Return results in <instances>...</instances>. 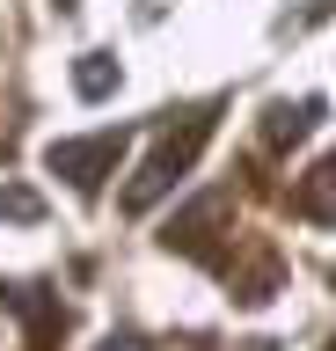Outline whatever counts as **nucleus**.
Wrapping results in <instances>:
<instances>
[{"mask_svg":"<svg viewBox=\"0 0 336 351\" xmlns=\"http://www.w3.org/2000/svg\"><path fill=\"white\" fill-rule=\"evenodd\" d=\"M212 139V110H190L183 125H168L161 132V147L146 154V169H139V183L125 191V213H146L161 191H176L183 176H190V161H198V147Z\"/></svg>","mask_w":336,"mask_h":351,"instance_id":"obj_1","label":"nucleus"},{"mask_svg":"<svg viewBox=\"0 0 336 351\" xmlns=\"http://www.w3.org/2000/svg\"><path fill=\"white\" fill-rule=\"evenodd\" d=\"M314 117H322V95H307V103H300V110H285V103H278V110H270V147H285V139H307V132H314Z\"/></svg>","mask_w":336,"mask_h":351,"instance_id":"obj_4","label":"nucleus"},{"mask_svg":"<svg viewBox=\"0 0 336 351\" xmlns=\"http://www.w3.org/2000/svg\"><path fill=\"white\" fill-rule=\"evenodd\" d=\"M103 351H146L139 337H103Z\"/></svg>","mask_w":336,"mask_h":351,"instance_id":"obj_8","label":"nucleus"},{"mask_svg":"<svg viewBox=\"0 0 336 351\" xmlns=\"http://www.w3.org/2000/svg\"><path fill=\"white\" fill-rule=\"evenodd\" d=\"M329 176L336 169H314L307 176V191H300V213H307V219H329Z\"/></svg>","mask_w":336,"mask_h":351,"instance_id":"obj_6","label":"nucleus"},{"mask_svg":"<svg viewBox=\"0 0 336 351\" xmlns=\"http://www.w3.org/2000/svg\"><path fill=\"white\" fill-rule=\"evenodd\" d=\"M0 300L15 307L29 322V344H51L59 329H66V315H59V300H44V285H0Z\"/></svg>","mask_w":336,"mask_h":351,"instance_id":"obj_3","label":"nucleus"},{"mask_svg":"<svg viewBox=\"0 0 336 351\" xmlns=\"http://www.w3.org/2000/svg\"><path fill=\"white\" fill-rule=\"evenodd\" d=\"M125 147H132V132H125V125H117V132H95V139H51V147H44V169L66 176L81 197H95V191H103V176L125 161Z\"/></svg>","mask_w":336,"mask_h":351,"instance_id":"obj_2","label":"nucleus"},{"mask_svg":"<svg viewBox=\"0 0 336 351\" xmlns=\"http://www.w3.org/2000/svg\"><path fill=\"white\" fill-rule=\"evenodd\" d=\"M73 88H81L88 103H103V95L117 88V59H103V51H88V59L73 66Z\"/></svg>","mask_w":336,"mask_h":351,"instance_id":"obj_5","label":"nucleus"},{"mask_svg":"<svg viewBox=\"0 0 336 351\" xmlns=\"http://www.w3.org/2000/svg\"><path fill=\"white\" fill-rule=\"evenodd\" d=\"M0 213H8V219H37V197H29V191H0Z\"/></svg>","mask_w":336,"mask_h":351,"instance_id":"obj_7","label":"nucleus"}]
</instances>
